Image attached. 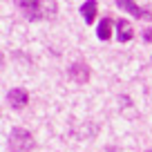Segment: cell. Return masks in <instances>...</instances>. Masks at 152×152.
Instances as JSON below:
<instances>
[{"label":"cell","instance_id":"cell-6","mask_svg":"<svg viewBox=\"0 0 152 152\" xmlns=\"http://www.w3.org/2000/svg\"><path fill=\"white\" fill-rule=\"evenodd\" d=\"M132 38H134V29H132V25H130L125 18L116 20V40H119V43H130Z\"/></svg>","mask_w":152,"mask_h":152},{"label":"cell","instance_id":"cell-1","mask_svg":"<svg viewBox=\"0 0 152 152\" xmlns=\"http://www.w3.org/2000/svg\"><path fill=\"white\" fill-rule=\"evenodd\" d=\"M16 7L20 9V14L27 20H43L52 18L58 11L54 0H16Z\"/></svg>","mask_w":152,"mask_h":152},{"label":"cell","instance_id":"cell-9","mask_svg":"<svg viewBox=\"0 0 152 152\" xmlns=\"http://www.w3.org/2000/svg\"><path fill=\"white\" fill-rule=\"evenodd\" d=\"M143 38H145V43H150V29H145V31H143Z\"/></svg>","mask_w":152,"mask_h":152},{"label":"cell","instance_id":"cell-4","mask_svg":"<svg viewBox=\"0 0 152 152\" xmlns=\"http://www.w3.org/2000/svg\"><path fill=\"white\" fill-rule=\"evenodd\" d=\"M116 7L123 11H128L130 16H134V18H150V9H141V7L134 2V0H116Z\"/></svg>","mask_w":152,"mask_h":152},{"label":"cell","instance_id":"cell-11","mask_svg":"<svg viewBox=\"0 0 152 152\" xmlns=\"http://www.w3.org/2000/svg\"><path fill=\"white\" fill-rule=\"evenodd\" d=\"M145 152H150V150H145Z\"/></svg>","mask_w":152,"mask_h":152},{"label":"cell","instance_id":"cell-8","mask_svg":"<svg viewBox=\"0 0 152 152\" xmlns=\"http://www.w3.org/2000/svg\"><path fill=\"white\" fill-rule=\"evenodd\" d=\"M96 36H99V40H110V36H112V18L105 16L101 20L99 27H96Z\"/></svg>","mask_w":152,"mask_h":152},{"label":"cell","instance_id":"cell-10","mask_svg":"<svg viewBox=\"0 0 152 152\" xmlns=\"http://www.w3.org/2000/svg\"><path fill=\"white\" fill-rule=\"evenodd\" d=\"M2 63H5V56H2V52H0V65H2Z\"/></svg>","mask_w":152,"mask_h":152},{"label":"cell","instance_id":"cell-2","mask_svg":"<svg viewBox=\"0 0 152 152\" xmlns=\"http://www.w3.org/2000/svg\"><path fill=\"white\" fill-rule=\"evenodd\" d=\"M9 150L11 152H31L34 150V137L25 128H14L9 132Z\"/></svg>","mask_w":152,"mask_h":152},{"label":"cell","instance_id":"cell-5","mask_svg":"<svg viewBox=\"0 0 152 152\" xmlns=\"http://www.w3.org/2000/svg\"><path fill=\"white\" fill-rule=\"evenodd\" d=\"M69 78L74 83H78V85H83V83L90 81V67L85 65V63H74V65L69 67Z\"/></svg>","mask_w":152,"mask_h":152},{"label":"cell","instance_id":"cell-3","mask_svg":"<svg viewBox=\"0 0 152 152\" xmlns=\"http://www.w3.org/2000/svg\"><path fill=\"white\" fill-rule=\"evenodd\" d=\"M7 103H9L14 110H23L25 105L29 103L27 90H23V87H14V90H9V92H7Z\"/></svg>","mask_w":152,"mask_h":152},{"label":"cell","instance_id":"cell-7","mask_svg":"<svg viewBox=\"0 0 152 152\" xmlns=\"http://www.w3.org/2000/svg\"><path fill=\"white\" fill-rule=\"evenodd\" d=\"M96 14H99V5H96V0H87L81 5V16L87 25H92L96 20Z\"/></svg>","mask_w":152,"mask_h":152}]
</instances>
